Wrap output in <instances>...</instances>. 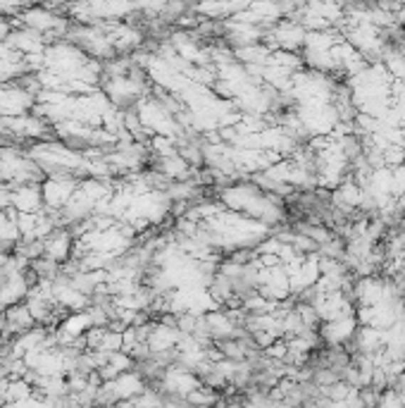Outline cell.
Listing matches in <instances>:
<instances>
[{
    "instance_id": "6da1fadb",
    "label": "cell",
    "mask_w": 405,
    "mask_h": 408,
    "mask_svg": "<svg viewBox=\"0 0 405 408\" xmlns=\"http://www.w3.org/2000/svg\"><path fill=\"white\" fill-rule=\"evenodd\" d=\"M17 194H19V196L24 194V196H26V201H29V189H22V192H17ZM41 201H43V196H41L38 192L31 196V206H33V208H38V206H41ZM31 206H19V208H22V213H31Z\"/></svg>"
}]
</instances>
